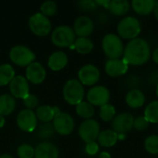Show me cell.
<instances>
[{
  "mask_svg": "<svg viewBox=\"0 0 158 158\" xmlns=\"http://www.w3.org/2000/svg\"><path fill=\"white\" fill-rule=\"evenodd\" d=\"M151 56L149 44L142 38L131 40L123 52V60L128 65L142 66L145 64Z\"/></svg>",
  "mask_w": 158,
  "mask_h": 158,
  "instance_id": "cell-1",
  "label": "cell"
},
{
  "mask_svg": "<svg viewBox=\"0 0 158 158\" xmlns=\"http://www.w3.org/2000/svg\"><path fill=\"white\" fill-rule=\"evenodd\" d=\"M103 50L110 59H119L123 56L124 46L119 36L114 33L106 34L102 41Z\"/></svg>",
  "mask_w": 158,
  "mask_h": 158,
  "instance_id": "cell-2",
  "label": "cell"
},
{
  "mask_svg": "<svg viewBox=\"0 0 158 158\" xmlns=\"http://www.w3.org/2000/svg\"><path fill=\"white\" fill-rule=\"evenodd\" d=\"M64 99L70 105H78L82 102L84 97V89L78 80H69L63 88Z\"/></svg>",
  "mask_w": 158,
  "mask_h": 158,
  "instance_id": "cell-3",
  "label": "cell"
},
{
  "mask_svg": "<svg viewBox=\"0 0 158 158\" xmlns=\"http://www.w3.org/2000/svg\"><path fill=\"white\" fill-rule=\"evenodd\" d=\"M118 32L123 39L133 40L141 32V24L133 17H126L118 24Z\"/></svg>",
  "mask_w": 158,
  "mask_h": 158,
  "instance_id": "cell-4",
  "label": "cell"
},
{
  "mask_svg": "<svg viewBox=\"0 0 158 158\" xmlns=\"http://www.w3.org/2000/svg\"><path fill=\"white\" fill-rule=\"evenodd\" d=\"M52 43L59 47H69L75 42L74 31L66 25L56 27L51 36Z\"/></svg>",
  "mask_w": 158,
  "mask_h": 158,
  "instance_id": "cell-5",
  "label": "cell"
},
{
  "mask_svg": "<svg viewBox=\"0 0 158 158\" xmlns=\"http://www.w3.org/2000/svg\"><path fill=\"white\" fill-rule=\"evenodd\" d=\"M9 57L15 65L19 67H28L30 64L34 62L35 55L30 48L24 45H16L11 48Z\"/></svg>",
  "mask_w": 158,
  "mask_h": 158,
  "instance_id": "cell-6",
  "label": "cell"
},
{
  "mask_svg": "<svg viewBox=\"0 0 158 158\" xmlns=\"http://www.w3.org/2000/svg\"><path fill=\"white\" fill-rule=\"evenodd\" d=\"M29 27L37 36H46L51 31V22L42 13H35L29 19Z\"/></svg>",
  "mask_w": 158,
  "mask_h": 158,
  "instance_id": "cell-7",
  "label": "cell"
},
{
  "mask_svg": "<svg viewBox=\"0 0 158 158\" xmlns=\"http://www.w3.org/2000/svg\"><path fill=\"white\" fill-rule=\"evenodd\" d=\"M100 133V126L99 123L93 119H86L84 120L79 128V135L82 141L86 143L94 142Z\"/></svg>",
  "mask_w": 158,
  "mask_h": 158,
  "instance_id": "cell-8",
  "label": "cell"
},
{
  "mask_svg": "<svg viewBox=\"0 0 158 158\" xmlns=\"http://www.w3.org/2000/svg\"><path fill=\"white\" fill-rule=\"evenodd\" d=\"M74 126L73 118L65 112H60L53 119L54 130L60 135H69L73 131Z\"/></svg>",
  "mask_w": 158,
  "mask_h": 158,
  "instance_id": "cell-9",
  "label": "cell"
},
{
  "mask_svg": "<svg viewBox=\"0 0 158 158\" xmlns=\"http://www.w3.org/2000/svg\"><path fill=\"white\" fill-rule=\"evenodd\" d=\"M110 99V93L105 86H95L89 90L87 94L88 103L92 106H103L108 104Z\"/></svg>",
  "mask_w": 158,
  "mask_h": 158,
  "instance_id": "cell-10",
  "label": "cell"
},
{
  "mask_svg": "<svg viewBox=\"0 0 158 158\" xmlns=\"http://www.w3.org/2000/svg\"><path fill=\"white\" fill-rule=\"evenodd\" d=\"M17 124L18 127L23 131H33L37 126V117L32 110H21L17 116Z\"/></svg>",
  "mask_w": 158,
  "mask_h": 158,
  "instance_id": "cell-11",
  "label": "cell"
},
{
  "mask_svg": "<svg viewBox=\"0 0 158 158\" xmlns=\"http://www.w3.org/2000/svg\"><path fill=\"white\" fill-rule=\"evenodd\" d=\"M134 118L130 113H122L118 115L112 121V130L118 134H124L133 128Z\"/></svg>",
  "mask_w": 158,
  "mask_h": 158,
  "instance_id": "cell-12",
  "label": "cell"
},
{
  "mask_svg": "<svg viewBox=\"0 0 158 158\" xmlns=\"http://www.w3.org/2000/svg\"><path fill=\"white\" fill-rule=\"evenodd\" d=\"M79 80L81 84L84 85H94L95 84L100 78L99 69L94 65H85L79 70Z\"/></svg>",
  "mask_w": 158,
  "mask_h": 158,
  "instance_id": "cell-13",
  "label": "cell"
},
{
  "mask_svg": "<svg viewBox=\"0 0 158 158\" xmlns=\"http://www.w3.org/2000/svg\"><path fill=\"white\" fill-rule=\"evenodd\" d=\"M9 89L14 98L24 99L30 94L28 81L26 78L20 75L14 77V79L9 83Z\"/></svg>",
  "mask_w": 158,
  "mask_h": 158,
  "instance_id": "cell-14",
  "label": "cell"
},
{
  "mask_svg": "<svg viewBox=\"0 0 158 158\" xmlns=\"http://www.w3.org/2000/svg\"><path fill=\"white\" fill-rule=\"evenodd\" d=\"M46 76V71L43 65L39 62H32L26 69L27 81L33 84L42 83Z\"/></svg>",
  "mask_w": 158,
  "mask_h": 158,
  "instance_id": "cell-15",
  "label": "cell"
},
{
  "mask_svg": "<svg viewBox=\"0 0 158 158\" xmlns=\"http://www.w3.org/2000/svg\"><path fill=\"white\" fill-rule=\"evenodd\" d=\"M73 31L79 37H87L94 31V22L89 17L81 16L75 20Z\"/></svg>",
  "mask_w": 158,
  "mask_h": 158,
  "instance_id": "cell-16",
  "label": "cell"
},
{
  "mask_svg": "<svg viewBox=\"0 0 158 158\" xmlns=\"http://www.w3.org/2000/svg\"><path fill=\"white\" fill-rule=\"evenodd\" d=\"M129 65L123 59H109L105 66L106 74L110 77H119L128 71Z\"/></svg>",
  "mask_w": 158,
  "mask_h": 158,
  "instance_id": "cell-17",
  "label": "cell"
},
{
  "mask_svg": "<svg viewBox=\"0 0 158 158\" xmlns=\"http://www.w3.org/2000/svg\"><path fill=\"white\" fill-rule=\"evenodd\" d=\"M58 149L51 143H41L34 149L33 158H58Z\"/></svg>",
  "mask_w": 158,
  "mask_h": 158,
  "instance_id": "cell-18",
  "label": "cell"
},
{
  "mask_svg": "<svg viewBox=\"0 0 158 158\" xmlns=\"http://www.w3.org/2000/svg\"><path fill=\"white\" fill-rule=\"evenodd\" d=\"M68 64V56L62 51L53 53L48 59V67L55 71L61 70Z\"/></svg>",
  "mask_w": 158,
  "mask_h": 158,
  "instance_id": "cell-19",
  "label": "cell"
},
{
  "mask_svg": "<svg viewBox=\"0 0 158 158\" xmlns=\"http://www.w3.org/2000/svg\"><path fill=\"white\" fill-rule=\"evenodd\" d=\"M156 3V1L154 0H133L131 2V6L137 14L146 16L154 11Z\"/></svg>",
  "mask_w": 158,
  "mask_h": 158,
  "instance_id": "cell-20",
  "label": "cell"
},
{
  "mask_svg": "<svg viewBox=\"0 0 158 158\" xmlns=\"http://www.w3.org/2000/svg\"><path fill=\"white\" fill-rule=\"evenodd\" d=\"M144 102V94L139 89H132L126 95V103L131 108H139L143 106Z\"/></svg>",
  "mask_w": 158,
  "mask_h": 158,
  "instance_id": "cell-21",
  "label": "cell"
},
{
  "mask_svg": "<svg viewBox=\"0 0 158 158\" xmlns=\"http://www.w3.org/2000/svg\"><path fill=\"white\" fill-rule=\"evenodd\" d=\"M16 107L15 98L7 94L0 95V116L10 115Z\"/></svg>",
  "mask_w": 158,
  "mask_h": 158,
  "instance_id": "cell-22",
  "label": "cell"
},
{
  "mask_svg": "<svg viewBox=\"0 0 158 158\" xmlns=\"http://www.w3.org/2000/svg\"><path fill=\"white\" fill-rule=\"evenodd\" d=\"M97 139L101 146L112 147L117 143L118 140V134L113 130H106L99 133Z\"/></svg>",
  "mask_w": 158,
  "mask_h": 158,
  "instance_id": "cell-23",
  "label": "cell"
},
{
  "mask_svg": "<svg viewBox=\"0 0 158 158\" xmlns=\"http://www.w3.org/2000/svg\"><path fill=\"white\" fill-rule=\"evenodd\" d=\"M108 9L116 16H122L130 10V3L127 0H113L110 1Z\"/></svg>",
  "mask_w": 158,
  "mask_h": 158,
  "instance_id": "cell-24",
  "label": "cell"
},
{
  "mask_svg": "<svg viewBox=\"0 0 158 158\" xmlns=\"http://www.w3.org/2000/svg\"><path fill=\"white\" fill-rule=\"evenodd\" d=\"M15 77V69L9 64L0 65V86H5L11 82Z\"/></svg>",
  "mask_w": 158,
  "mask_h": 158,
  "instance_id": "cell-25",
  "label": "cell"
},
{
  "mask_svg": "<svg viewBox=\"0 0 158 158\" xmlns=\"http://www.w3.org/2000/svg\"><path fill=\"white\" fill-rule=\"evenodd\" d=\"M74 48L77 50L78 53L81 55H86L92 52L94 48V43L91 39L87 37H79L75 40Z\"/></svg>",
  "mask_w": 158,
  "mask_h": 158,
  "instance_id": "cell-26",
  "label": "cell"
},
{
  "mask_svg": "<svg viewBox=\"0 0 158 158\" xmlns=\"http://www.w3.org/2000/svg\"><path fill=\"white\" fill-rule=\"evenodd\" d=\"M76 112L81 118L90 119L94 115V108L88 102L82 101L76 106Z\"/></svg>",
  "mask_w": 158,
  "mask_h": 158,
  "instance_id": "cell-27",
  "label": "cell"
},
{
  "mask_svg": "<svg viewBox=\"0 0 158 158\" xmlns=\"http://www.w3.org/2000/svg\"><path fill=\"white\" fill-rule=\"evenodd\" d=\"M35 115L38 119H40L43 122H46V123H48L55 118V115L53 112V107H51L49 106H42L37 107Z\"/></svg>",
  "mask_w": 158,
  "mask_h": 158,
  "instance_id": "cell-28",
  "label": "cell"
},
{
  "mask_svg": "<svg viewBox=\"0 0 158 158\" xmlns=\"http://www.w3.org/2000/svg\"><path fill=\"white\" fill-rule=\"evenodd\" d=\"M144 117L148 122L158 123V101H153L146 106Z\"/></svg>",
  "mask_w": 158,
  "mask_h": 158,
  "instance_id": "cell-29",
  "label": "cell"
},
{
  "mask_svg": "<svg viewBox=\"0 0 158 158\" xmlns=\"http://www.w3.org/2000/svg\"><path fill=\"white\" fill-rule=\"evenodd\" d=\"M99 115H100V118L104 121H110V120L114 119V117L116 115V109L112 105L106 104V105L101 106Z\"/></svg>",
  "mask_w": 158,
  "mask_h": 158,
  "instance_id": "cell-30",
  "label": "cell"
},
{
  "mask_svg": "<svg viewBox=\"0 0 158 158\" xmlns=\"http://www.w3.org/2000/svg\"><path fill=\"white\" fill-rule=\"evenodd\" d=\"M144 148L145 150L152 154L157 155L158 154V135H151L149 136L144 142Z\"/></svg>",
  "mask_w": 158,
  "mask_h": 158,
  "instance_id": "cell-31",
  "label": "cell"
},
{
  "mask_svg": "<svg viewBox=\"0 0 158 158\" xmlns=\"http://www.w3.org/2000/svg\"><path fill=\"white\" fill-rule=\"evenodd\" d=\"M41 12L43 15H44L45 17L47 16H53L56 14L57 6L56 4L54 1H45L42 4L41 6Z\"/></svg>",
  "mask_w": 158,
  "mask_h": 158,
  "instance_id": "cell-32",
  "label": "cell"
},
{
  "mask_svg": "<svg viewBox=\"0 0 158 158\" xmlns=\"http://www.w3.org/2000/svg\"><path fill=\"white\" fill-rule=\"evenodd\" d=\"M17 155L19 158H33L34 149L29 144H21L17 150Z\"/></svg>",
  "mask_w": 158,
  "mask_h": 158,
  "instance_id": "cell-33",
  "label": "cell"
},
{
  "mask_svg": "<svg viewBox=\"0 0 158 158\" xmlns=\"http://www.w3.org/2000/svg\"><path fill=\"white\" fill-rule=\"evenodd\" d=\"M54 127L53 125L46 123L44 125H42L39 129V135L40 137H42L43 139H47L50 138L53 134H54Z\"/></svg>",
  "mask_w": 158,
  "mask_h": 158,
  "instance_id": "cell-34",
  "label": "cell"
},
{
  "mask_svg": "<svg viewBox=\"0 0 158 158\" xmlns=\"http://www.w3.org/2000/svg\"><path fill=\"white\" fill-rule=\"evenodd\" d=\"M149 126L148 120L145 118V117H138L137 118H134L133 128L139 131H145Z\"/></svg>",
  "mask_w": 158,
  "mask_h": 158,
  "instance_id": "cell-35",
  "label": "cell"
},
{
  "mask_svg": "<svg viewBox=\"0 0 158 158\" xmlns=\"http://www.w3.org/2000/svg\"><path fill=\"white\" fill-rule=\"evenodd\" d=\"M23 103H24V106L31 110L35 107H37V105H38V98L34 95V94H29L24 99H23Z\"/></svg>",
  "mask_w": 158,
  "mask_h": 158,
  "instance_id": "cell-36",
  "label": "cell"
},
{
  "mask_svg": "<svg viewBox=\"0 0 158 158\" xmlns=\"http://www.w3.org/2000/svg\"><path fill=\"white\" fill-rule=\"evenodd\" d=\"M80 8L82 11H90L93 10L96 7V3L95 1H92V0H83V1H80L78 3Z\"/></svg>",
  "mask_w": 158,
  "mask_h": 158,
  "instance_id": "cell-37",
  "label": "cell"
},
{
  "mask_svg": "<svg viewBox=\"0 0 158 158\" xmlns=\"http://www.w3.org/2000/svg\"><path fill=\"white\" fill-rule=\"evenodd\" d=\"M86 153L88 155H91V156H94L95 154H97V152L99 151V145L98 143H96L95 142H92V143H89L86 144Z\"/></svg>",
  "mask_w": 158,
  "mask_h": 158,
  "instance_id": "cell-38",
  "label": "cell"
},
{
  "mask_svg": "<svg viewBox=\"0 0 158 158\" xmlns=\"http://www.w3.org/2000/svg\"><path fill=\"white\" fill-rule=\"evenodd\" d=\"M152 57H153V60L155 61V63L158 64V48H156V49L153 52Z\"/></svg>",
  "mask_w": 158,
  "mask_h": 158,
  "instance_id": "cell-39",
  "label": "cell"
},
{
  "mask_svg": "<svg viewBox=\"0 0 158 158\" xmlns=\"http://www.w3.org/2000/svg\"><path fill=\"white\" fill-rule=\"evenodd\" d=\"M99 158H111V156L107 152H102L99 156Z\"/></svg>",
  "mask_w": 158,
  "mask_h": 158,
  "instance_id": "cell-40",
  "label": "cell"
},
{
  "mask_svg": "<svg viewBox=\"0 0 158 158\" xmlns=\"http://www.w3.org/2000/svg\"><path fill=\"white\" fill-rule=\"evenodd\" d=\"M154 13H155L156 19L158 20V2L156 3V7H155V9H154Z\"/></svg>",
  "mask_w": 158,
  "mask_h": 158,
  "instance_id": "cell-41",
  "label": "cell"
},
{
  "mask_svg": "<svg viewBox=\"0 0 158 158\" xmlns=\"http://www.w3.org/2000/svg\"><path fill=\"white\" fill-rule=\"evenodd\" d=\"M53 112H54V115H55V117H56V115H58V114L60 113V109H59L57 106H54V107H53Z\"/></svg>",
  "mask_w": 158,
  "mask_h": 158,
  "instance_id": "cell-42",
  "label": "cell"
},
{
  "mask_svg": "<svg viewBox=\"0 0 158 158\" xmlns=\"http://www.w3.org/2000/svg\"><path fill=\"white\" fill-rule=\"evenodd\" d=\"M4 125H5V118L3 116H0V129L3 128Z\"/></svg>",
  "mask_w": 158,
  "mask_h": 158,
  "instance_id": "cell-43",
  "label": "cell"
},
{
  "mask_svg": "<svg viewBox=\"0 0 158 158\" xmlns=\"http://www.w3.org/2000/svg\"><path fill=\"white\" fill-rule=\"evenodd\" d=\"M0 158H14L12 156H10V155H2Z\"/></svg>",
  "mask_w": 158,
  "mask_h": 158,
  "instance_id": "cell-44",
  "label": "cell"
},
{
  "mask_svg": "<svg viewBox=\"0 0 158 158\" xmlns=\"http://www.w3.org/2000/svg\"><path fill=\"white\" fill-rule=\"evenodd\" d=\"M156 95H157V97H158V83H157V86H156Z\"/></svg>",
  "mask_w": 158,
  "mask_h": 158,
  "instance_id": "cell-45",
  "label": "cell"
},
{
  "mask_svg": "<svg viewBox=\"0 0 158 158\" xmlns=\"http://www.w3.org/2000/svg\"><path fill=\"white\" fill-rule=\"evenodd\" d=\"M157 73H158V71H157Z\"/></svg>",
  "mask_w": 158,
  "mask_h": 158,
  "instance_id": "cell-46",
  "label": "cell"
}]
</instances>
